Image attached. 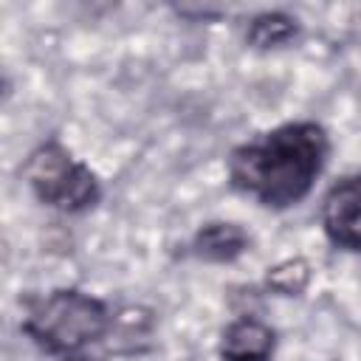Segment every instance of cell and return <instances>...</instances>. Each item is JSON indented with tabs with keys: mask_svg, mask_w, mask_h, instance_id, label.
<instances>
[{
	"mask_svg": "<svg viewBox=\"0 0 361 361\" xmlns=\"http://www.w3.org/2000/svg\"><path fill=\"white\" fill-rule=\"evenodd\" d=\"M327 155L330 138L322 124L288 121L237 147L228 158V180L265 209H290L310 195Z\"/></svg>",
	"mask_w": 361,
	"mask_h": 361,
	"instance_id": "cell-1",
	"label": "cell"
},
{
	"mask_svg": "<svg viewBox=\"0 0 361 361\" xmlns=\"http://www.w3.org/2000/svg\"><path fill=\"white\" fill-rule=\"evenodd\" d=\"M110 322L113 316L102 299L79 288H59L31 305L23 319V330L42 350L68 355L102 341L110 333Z\"/></svg>",
	"mask_w": 361,
	"mask_h": 361,
	"instance_id": "cell-2",
	"label": "cell"
},
{
	"mask_svg": "<svg viewBox=\"0 0 361 361\" xmlns=\"http://www.w3.org/2000/svg\"><path fill=\"white\" fill-rule=\"evenodd\" d=\"M23 180L39 203L71 214L90 209L102 195L96 172L73 161V155L59 141H45L28 152L23 164Z\"/></svg>",
	"mask_w": 361,
	"mask_h": 361,
	"instance_id": "cell-3",
	"label": "cell"
},
{
	"mask_svg": "<svg viewBox=\"0 0 361 361\" xmlns=\"http://www.w3.org/2000/svg\"><path fill=\"white\" fill-rule=\"evenodd\" d=\"M322 228L336 248L361 254V175L330 186L322 200Z\"/></svg>",
	"mask_w": 361,
	"mask_h": 361,
	"instance_id": "cell-4",
	"label": "cell"
},
{
	"mask_svg": "<svg viewBox=\"0 0 361 361\" xmlns=\"http://www.w3.org/2000/svg\"><path fill=\"white\" fill-rule=\"evenodd\" d=\"M276 347V333L254 319L240 316L231 324H226L220 336V358L223 361H268Z\"/></svg>",
	"mask_w": 361,
	"mask_h": 361,
	"instance_id": "cell-5",
	"label": "cell"
},
{
	"mask_svg": "<svg viewBox=\"0 0 361 361\" xmlns=\"http://www.w3.org/2000/svg\"><path fill=\"white\" fill-rule=\"evenodd\" d=\"M251 245V234L231 220L203 223L192 237V254L206 262H231L245 254Z\"/></svg>",
	"mask_w": 361,
	"mask_h": 361,
	"instance_id": "cell-6",
	"label": "cell"
},
{
	"mask_svg": "<svg viewBox=\"0 0 361 361\" xmlns=\"http://www.w3.org/2000/svg\"><path fill=\"white\" fill-rule=\"evenodd\" d=\"M299 34V23L288 11H262L248 23L245 42L254 51H271L285 42H290Z\"/></svg>",
	"mask_w": 361,
	"mask_h": 361,
	"instance_id": "cell-7",
	"label": "cell"
},
{
	"mask_svg": "<svg viewBox=\"0 0 361 361\" xmlns=\"http://www.w3.org/2000/svg\"><path fill=\"white\" fill-rule=\"evenodd\" d=\"M313 279V265L305 257H285L265 268L262 285L276 296H302Z\"/></svg>",
	"mask_w": 361,
	"mask_h": 361,
	"instance_id": "cell-8",
	"label": "cell"
},
{
	"mask_svg": "<svg viewBox=\"0 0 361 361\" xmlns=\"http://www.w3.org/2000/svg\"><path fill=\"white\" fill-rule=\"evenodd\" d=\"M155 324V313L149 307H141V305H127L121 307L113 322H110V333H118L124 338H135V336H144L149 333V327Z\"/></svg>",
	"mask_w": 361,
	"mask_h": 361,
	"instance_id": "cell-9",
	"label": "cell"
},
{
	"mask_svg": "<svg viewBox=\"0 0 361 361\" xmlns=\"http://www.w3.org/2000/svg\"><path fill=\"white\" fill-rule=\"evenodd\" d=\"M178 14H183V17H203V20H212V17H217V14H223V8L220 6H203V8H197V6H178L175 8Z\"/></svg>",
	"mask_w": 361,
	"mask_h": 361,
	"instance_id": "cell-10",
	"label": "cell"
},
{
	"mask_svg": "<svg viewBox=\"0 0 361 361\" xmlns=\"http://www.w3.org/2000/svg\"><path fill=\"white\" fill-rule=\"evenodd\" d=\"M62 361H96V358H85V355H71V358H62Z\"/></svg>",
	"mask_w": 361,
	"mask_h": 361,
	"instance_id": "cell-11",
	"label": "cell"
}]
</instances>
